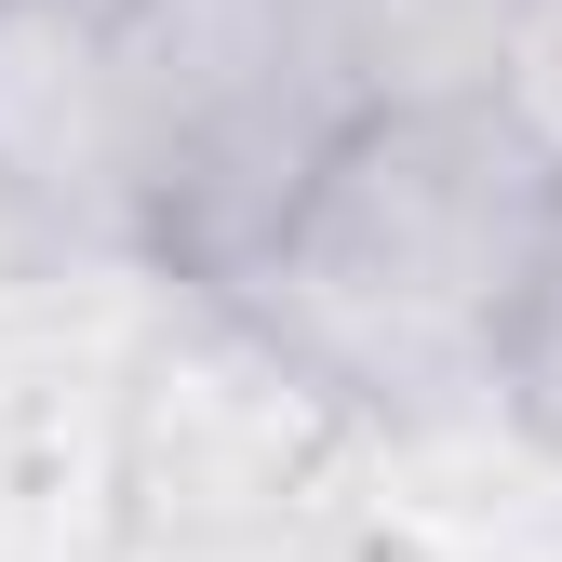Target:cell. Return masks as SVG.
I'll use <instances>...</instances> for the list:
<instances>
[{"instance_id":"2","label":"cell","mask_w":562,"mask_h":562,"mask_svg":"<svg viewBox=\"0 0 562 562\" xmlns=\"http://www.w3.org/2000/svg\"><path fill=\"white\" fill-rule=\"evenodd\" d=\"M121 81L148 161V255L201 295H228L268 228L322 188V161L375 121L335 0H134Z\"/></svg>"},{"instance_id":"1","label":"cell","mask_w":562,"mask_h":562,"mask_svg":"<svg viewBox=\"0 0 562 562\" xmlns=\"http://www.w3.org/2000/svg\"><path fill=\"white\" fill-rule=\"evenodd\" d=\"M549 241L562 161L496 94L375 108L215 308H241L295 375L362 415H482L522 389Z\"/></svg>"},{"instance_id":"5","label":"cell","mask_w":562,"mask_h":562,"mask_svg":"<svg viewBox=\"0 0 562 562\" xmlns=\"http://www.w3.org/2000/svg\"><path fill=\"white\" fill-rule=\"evenodd\" d=\"M509 415L562 429V241H549V281H536V335H522V389H509Z\"/></svg>"},{"instance_id":"3","label":"cell","mask_w":562,"mask_h":562,"mask_svg":"<svg viewBox=\"0 0 562 562\" xmlns=\"http://www.w3.org/2000/svg\"><path fill=\"white\" fill-rule=\"evenodd\" d=\"M0 201L67 241L148 255V161H134L121 14L81 0H0Z\"/></svg>"},{"instance_id":"4","label":"cell","mask_w":562,"mask_h":562,"mask_svg":"<svg viewBox=\"0 0 562 562\" xmlns=\"http://www.w3.org/2000/svg\"><path fill=\"white\" fill-rule=\"evenodd\" d=\"M496 108L562 161V0H522L509 14V67H496Z\"/></svg>"},{"instance_id":"6","label":"cell","mask_w":562,"mask_h":562,"mask_svg":"<svg viewBox=\"0 0 562 562\" xmlns=\"http://www.w3.org/2000/svg\"><path fill=\"white\" fill-rule=\"evenodd\" d=\"M81 14H134V0H81Z\"/></svg>"}]
</instances>
